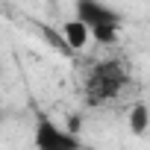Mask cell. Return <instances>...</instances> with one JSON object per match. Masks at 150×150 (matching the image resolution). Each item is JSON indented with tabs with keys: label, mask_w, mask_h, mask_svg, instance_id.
<instances>
[{
	"label": "cell",
	"mask_w": 150,
	"mask_h": 150,
	"mask_svg": "<svg viewBox=\"0 0 150 150\" xmlns=\"http://www.w3.org/2000/svg\"><path fill=\"white\" fill-rule=\"evenodd\" d=\"M77 18L88 27V35L100 44H115L118 41V30H121V15L103 3V0H77L74 3Z\"/></svg>",
	"instance_id": "cell-1"
},
{
	"label": "cell",
	"mask_w": 150,
	"mask_h": 150,
	"mask_svg": "<svg viewBox=\"0 0 150 150\" xmlns=\"http://www.w3.org/2000/svg\"><path fill=\"white\" fill-rule=\"evenodd\" d=\"M127 71L118 59H106V62H97L88 74V80H86V97L88 103H106L112 97L121 94V88L127 86Z\"/></svg>",
	"instance_id": "cell-2"
},
{
	"label": "cell",
	"mask_w": 150,
	"mask_h": 150,
	"mask_svg": "<svg viewBox=\"0 0 150 150\" xmlns=\"http://www.w3.org/2000/svg\"><path fill=\"white\" fill-rule=\"evenodd\" d=\"M33 144H35V150H86L83 138L77 132L59 127L47 115H38V124H35V132H33Z\"/></svg>",
	"instance_id": "cell-3"
},
{
	"label": "cell",
	"mask_w": 150,
	"mask_h": 150,
	"mask_svg": "<svg viewBox=\"0 0 150 150\" xmlns=\"http://www.w3.org/2000/svg\"><path fill=\"white\" fill-rule=\"evenodd\" d=\"M62 38H65V44H68V50H71V53H74V50H83V47L91 41L88 27H86L80 18H71V21H65V24H62Z\"/></svg>",
	"instance_id": "cell-4"
},
{
	"label": "cell",
	"mask_w": 150,
	"mask_h": 150,
	"mask_svg": "<svg viewBox=\"0 0 150 150\" xmlns=\"http://www.w3.org/2000/svg\"><path fill=\"white\" fill-rule=\"evenodd\" d=\"M150 127V112H147V103H135L132 112H129V129L132 135H144Z\"/></svg>",
	"instance_id": "cell-5"
},
{
	"label": "cell",
	"mask_w": 150,
	"mask_h": 150,
	"mask_svg": "<svg viewBox=\"0 0 150 150\" xmlns=\"http://www.w3.org/2000/svg\"><path fill=\"white\" fill-rule=\"evenodd\" d=\"M3 121H6V112H3V109H0V124H3Z\"/></svg>",
	"instance_id": "cell-6"
}]
</instances>
